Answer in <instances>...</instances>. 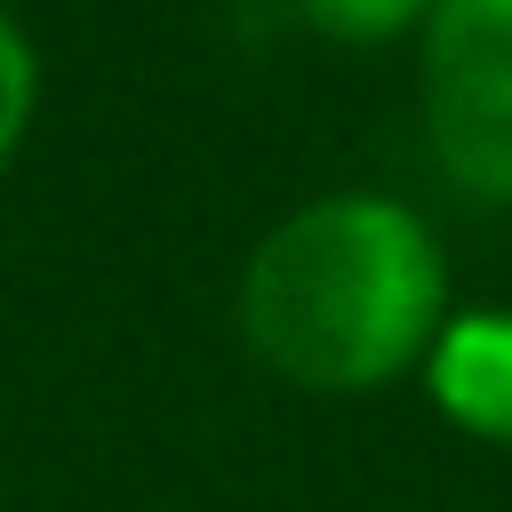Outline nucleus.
<instances>
[{"label": "nucleus", "instance_id": "1", "mask_svg": "<svg viewBox=\"0 0 512 512\" xmlns=\"http://www.w3.org/2000/svg\"><path fill=\"white\" fill-rule=\"evenodd\" d=\"M240 344L296 392L360 400L424 368L448 328V256L408 200L328 192L288 208L240 264Z\"/></svg>", "mask_w": 512, "mask_h": 512}, {"label": "nucleus", "instance_id": "2", "mask_svg": "<svg viewBox=\"0 0 512 512\" xmlns=\"http://www.w3.org/2000/svg\"><path fill=\"white\" fill-rule=\"evenodd\" d=\"M416 112L432 168L512 208V0H432L416 32Z\"/></svg>", "mask_w": 512, "mask_h": 512}, {"label": "nucleus", "instance_id": "3", "mask_svg": "<svg viewBox=\"0 0 512 512\" xmlns=\"http://www.w3.org/2000/svg\"><path fill=\"white\" fill-rule=\"evenodd\" d=\"M424 400L488 448H512V312L504 304H472L448 312V328L424 352Z\"/></svg>", "mask_w": 512, "mask_h": 512}, {"label": "nucleus", "instance_id": "4", "mask_svg": "<svg viewBox=\"0 0 512 512\" xmlns=\"http://www.w3.org/2000/svg\"><path fill=\"white\" fill-rule=\"evenodd\" d=\"M320 40L336 48H384V40H416L432 0H288Z\"/></svg>", "mask_w": 512, "mask_h": 512}, {"label": "nucleus", "instance_id": "5", "mask_svg": "<svg viewBox=\"0 0 512 512\" xmlns=\"http://www.w3.org/2000/svg\"><path fill=\"white\" fill-rule=\"evenodd\" d=\"M32 112H40V56H32V32L0 8V168L16 160Z\"/></svg>", "mask_w": 512, "mask_h": 512}]
</instances>
